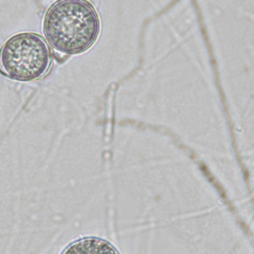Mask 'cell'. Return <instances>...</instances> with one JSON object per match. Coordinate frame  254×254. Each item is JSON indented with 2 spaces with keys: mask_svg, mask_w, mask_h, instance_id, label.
Returning a JSON list of instances; mask_svg holds the SVG:
<instances>
[{
  "mask_svg": "<svg viewBox=\"0 0 254 254\" xmlns=\"http://www.w3.org/2000/svg\"><path fill=\"white\" fill-rule=\"evenodd\" d=\"M44 33L53 48L65 55L87 51L100 33V21L86 0H59L46 13Z\"/></svg>",
  "mask_w": 254,
  "mask_h": 254,
  "instance_id": "1",
  "label": "cell"
},
{
  "mask_svg": "<svg viewBox=\"0 0 254 254\" xmlns=\"http://www.w3.org/2000/svg\"><path fill=\"white\" fill-rule=\"evenodd\" d=\"M52 54L46 41L35 33H19L0 49V72L10 79L32 81L49 70Z\"/></svg>",
  "mask_w": 254,
  "mask_h": 254,
  "instance_id": "2",
  "label": "cell"
},
{
  "mask_svg": "<svg viewBox=\"0 0 254 254\" xmlns=\"http://www.w3.org/2000/svg\"><path fill=\"white\" fill-rule=\"evenodd\" d=\"M61 254H119V252L105 239L82 237L71 242Z\"/></svg>",
  "mask_w": 254,
  "mask_h": 254,
  "instance_id": "3",
  "label": "cell"
}]
</instances>
